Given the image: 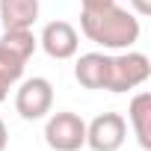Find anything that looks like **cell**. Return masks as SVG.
Masks as SVG:
<instances>
[{
  "instance_id": "8992f818",
  "label": "cell",
  "mask_w": 151,
  "mask_h": 151,
  "mask_svg": "<svg viewBox=\"0 0 151 151\" xmlns=\"http://www.w3.org/2000/svg\"><path fill=\"white\" fill-rule=\"evenodd\" d=\"M127 139V122L122 113H101L86 124V145L92 151H119Z\"/></svg>"
},
{
  "instance_id": "7c38bea8",
  "label": "cell",
  "mask_w": 151,
  "mask_h": 151,
  "mask_svg": "<svg viewBox=\"0 0 151 151\" xmlns=\"http://www.w3.org/2000/svg\"><path fill=\"white\" fill-rule=\"evenodd\" d=\"M80 3H83V9H101L107 3H116V0H80Z\"/></svg>"
},
{
  "instance_id": "4fadbf2b",
  "label": "cell",
  "mask_w": 151,
  "mask_h": 151,
  "mask_svg": "<svg viewBox=\"0 0 151 151\" xmlns=\"http://www.w3.org/2000/svg\"><path fill=\"white\" fill-rule=\"evenodd\" d=\"M6 142H9V133H6V124L0 119V151H6Z\"/></svg>"
},
{
  "instance_id": "ba28073f",
  "label": "cell",
  "mask_w": 151,
  "mask_h": 151,
  "mask_svg": "<svg viewBox=\"0 0 151 151\" xmlns=\"http://www.w3.org/2000/svg\"><path fill=\"white\" fill-rule=\"evenodd\" d=\"M39 21V0H0V24L6 30H33Z\"/></svg>"
},
{
  "instance_id": "6da1fadb",
  "label": "cell",
  "mask_w": 151,
  "mask_h": 151,
  "mask_svg": "<svg viewBox=\"0 0 151 151\" xmlns=\"http://www.w3.org/2000/svg\"><path fill=\"white\" fill-rule=\"evenodd\" d=\"M80 30L89 42L107 47V50H130L139 42V18L119 3H107L101 9H83L80 12Z\"/></svg>"
},
{
  "instance_id": "5bb4252c",
  "label": "cell",
  "mask_w": 151,
  "mask_h": 151,
  "mask_svg": "<svg viewBox=\"0 0 151 151\" xmlns=\"http://www.w3.org/2000/svg\"><path fill=\"white\" fill-rule=\"evenodd\" d=\"M6 95H9V83L0 77V101H6Z\"/></svg>"
},
{
  "instance_id": "277c9868",
  "label": "cell",
  "mask_w": 151,
  "mask_h": 151,
  "mask_svg": "<svg viewBox=\"0 0 151 151\" xmlns=\"http://www.w3.org/2000/svg\"><path fill=\"white\" fill-rule=\"evenodd\" d=\"M45 142L53 151H80L86 145V122L71 110L53 113L45 124Z\"/></svg>"
},
{
  "instance_id": "30bf717a",
  "label": "cell",
  "mask_w": 151,
  "mask_h": 151,
  "mask_svg": "<svg viewBox=\"0 0 151 151\" xmlns=\"http://www.w3.org/2000/svg\"><path fill=\"white\" fill-rule=\"evenodd\" d=\"M127 119H130V127H133V136L139 142V148H151V95L148 92H139L133 95L130 107H127Z\"/></svg>"
},
{
  "instance_id": "52a82bcc",
  "label": "cell",
  "mask_w": 151,
  "mask_h": 151,
  "mask_svg": "<svg viewBox=\"0 0 151 151\" xmlns=\"http://www.w3.org/2000/svg\"><path fill=\"white\" fill-rule=\"evenodd\" d=\"M39 45L50 59H71L80 47V36L68 21H50V24H45Z\"/></svg>"
},
{
  "instance_id": "9c48e42d",
  "label": "cell",
  "mask_w": 151,
  "mask_h": 151,
  "mask_svg": "<svg viewBox=\"0 0 151 151\" xmlns=\"http://www.w3.org/2000/svg\"><path fill=\"white\" fill-rule=\"evenodd\" d=\"M107 65H110V56L107 53H83L77 59V65H74V77H77V83L83 89H104L107 83Z\"/></svg>"
},
{
  "instance_id": "7a4b0ae2",
  "label": "cell",
  "mask_w": 151,
  "mask_h": 151,
  "mask_svg": "<svg viewBox=\"0 0 151 151\" xmlns=\"http://www.w3.org/2000/svg\"><path fill=\"white\" fill-rule=\"evenodd\" d=\"M36 47L39 39L33 36V30H6L0 36V77L9 86L24 77V68L36 53Z\"/></svg>"
},
{
  "instance_id": "3957f363",
  "label": "cell",
  "mask_w": 151,
  "mask_h": 151,
  "mask_svg": "<svg viewBox=\"0 0 151 151\" xmlns=\"http://www.w3.org/2000/svg\"><path fill=\"white\" fill-rule=\"evenodd\" d=\"M148 77H151V62H148V56L139 53V50H124V53H119V56H110L104 89H107V92H130V89L142 86Z\"/></svg>"
},
{
  "instance_id": "8fae6325",
  "label": "cell",
  "mask_w": 151,
  "mask_h": 151,
  "mask_svg": "<svg viewBox=\"0 0 151 151\" xmlns=\"http://www.w3.org/2000/svg\"><path fill=\"white\" fill-rule=\"evenodd\" d=\"M136 15H151V0H130Z\"/></svg>"
},
{
  "instance_id": "5b68a950",
  "label": "cell",
  "mask_w": 151,
  "mask_h": 151,
  "mask_svg": "<svg viewBox=\"0 0 151 151\" xmlns=\"http://www.w3.org/2000/svg\"><path fill=\"white\" fill-rule=\"evenodd\" d=\"M53 107V86L47 77H27L15 92V110L24 122H39Z\"/></svg>"
}]
</instances>
